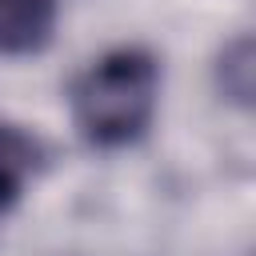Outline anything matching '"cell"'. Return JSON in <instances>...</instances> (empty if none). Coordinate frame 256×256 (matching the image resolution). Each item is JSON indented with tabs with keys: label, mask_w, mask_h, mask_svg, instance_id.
<instances>
[{
	"label": "cell",
	"mask_w": 256,
	"mask_h": 256,
	"mask_svg": "<svg viewBox=\"0 0 256 256\" xmlns=\"http://www.w3.org/2000/svg\"><path fill=\"white\" fill-rule=\"evenodd\" d=\"M68 104L76 132L92 148H128L156 116L160 64L144 48H112L72 80Z\"/></svg>",
	"instance_id": "cell-1"
},
{
	"label": "cell",
	"mask_w": 256,
	"mask_h": 256,
	"mask_svg": "<svg viewBox=\"0 0 256 256\" xmlns=\"http://www.w3.org/2000/svg\"><path fill=\"white\" fill-rule=\"evenodd\" d=\"M60 0H0V56H32L52 40Z\"/></svg>",
	"instance_id": "cell-2"
},
{
	"label": "cell",
	"mask_w": 256,
	"mask_h": 256,
	"mask_svg": "<svg viewBox=\"0 0 256 256\" xmlns=\"http://www.w3.org/2000/svg\"><path fill=\"white\" fill-rule=\"evenodd\" d=\"M40 144L24 128L0 120V216L24 196L28 180L40 172Z\"/></svg>",
	"instance_id": "cell-3"
},
{
	"label": "cell",
	"mask_w": 256,
	"mask_h": 256,
	"mask_svg": "<svg viewBox=\"0 0 256 256\" xmlns=\"http://www.w3.org/2000/svg\"><path fill=\"white\" fill-rule=\"evenodd\" d=\"M216 76H220V88L228 100L236 104H248L252 100V40L248 36H236L224 52H220V64H216Z\"/></svg>",
	"instance_id": "cell-4"
}]
</instances>
